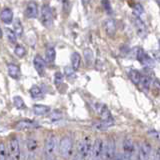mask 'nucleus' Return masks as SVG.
Returning a JSON list of instances; mask_svg holds the SVG:
<instances>
[{"label": "nucleus", "instance_id": "f257e3e1", "mask_svg": "<svg viewBox=\"0 0 160 160\" xmlns=\"http://www.w3.org/2000/svg\"><path fill=\"white\" fill-rule=\"evenodd\" d=\"M92 140L89 136H84L77 144V150L73 160H88L91 156Z\"/></svg>", "mask_w": 160, "mask_h": 160}, {"label": "nucleus", "instance_id": "f03ea898", "mask_svg": "<svg viewBox=\"0 0 160 160\" xmlns=\"http://www.w3.org/2000/svg\"><path fill=\"white\" fill-rule=\"evenodd\" d=\"M58 151L64 160H69L73 155V138L70 135H64L58 142Z\"/></svg>", "mask_w": 160, "mask_h": 160}, {"label": "nucleus", "instance_id": "7ed1b4c3", "mask_svg": "<svg viewBox=\"0 0 160 160\" xmlns=\"http://www.w3.org/2000/svg\"><path fill=\"white\" fill-rule=\"evenodd\" d=\"M57 137L54 134H50L47 136L44 143L43 149V157L44 160H55L56 159V151H57Z\"/></svg>", "mask_w": 160, "mask_h": 160}, {"label": "nucleus", "instance_id": "20e7f679", "mask_svg": "<svg viewBox=\"0 0 160 160\" xmlns=\"http://www.w3.org/2000/svg\"><path fill=\"white\" fill-rule=\"evenodd\" d=\"M122 147H123V153H122L123 160H134L135 157H137L136 147H135V144L130 137L126 136L123 139Z\"/></svg>", "mask_w": 160, "mask_h": 160}, {"label": "nucleus", "instance_id": "39448f33", "mask_svg": "<svg viewBox=\"0 0 160 160\" xmlns=\"http://www.w3.org/2000/svg\"><path fill=\"white\" fill-rule=\"evenodd\" d=\"M116 155V146H115V140L112 137L106 139L103 142V151H102V160H113Z\"/></svg>", "mask_w": 160, "mask_h": 160}, {"label": "nucleus", "instance_id": "423d86ee", "mask_svg": "<svg viewBox=\"0 0 160 160\" xmlns=\"http://www.w3.org/2000/svg\"><path fill=\"white\" fill-rule=\"evenodd\" d=\"M40 21L42 25L46 28H51L53 25V14L49 4H43L41 7V15H40Z\"/></svg>", "mask_w": 160, "mask_h": 160}, {"label": "nucleus", "instance_id": "0eeeda50", "mask_svg": "<svg viewBox=\"0 0 160 160\" xmlns=\"http://www.w3.org/2000/svg\"><path fill=\"white\" fill-rule=\"evenodd\" d=\"M9 152L10 158L13 160H20L21 157V151H20V143L17 137H11L9 139Z\"/></svg>", "mask_w": 160, "mask_h": 160}, {"label": "nucleus", "instance_id": "6e6552de", "mask_svg": "<svg viewBox=\"0 0 160 160\" xmlns=\"http://www.w3.org/2000/svg\"><path fill=\"white\" fill-rule=\"evenodd\" d=\"M152 146L148 141H143L137 149V160H149Z\"/></svg>", "mask_w": 160, "mask_h": 160}, {"label": "nucleus", "instance_id": "1a4fd4ad", "mask_svg": "<svg viewBox=\"0 0 160 160\" xmlns=\"http://www.w3.org/2000/svg\"><path fill=\"white\" fill-rule=\"evenodd\" d=\"M103 140L101 138H97L92 143L91 149V160H102V151H103Z\"/></svg>", "mask_w": 160, "mask_h": 160}, {"label": "nucleus", "instance_id": "9d476101", "mask_svg": "<svg viewBox=\"0 0 160 160\" xmlns=\"http://www.w3.org/2000/svg\"><path fill=\"white\" fill-rule=\"evenodd\" d=\"M94 108H95V110H96V112L100 115L101 120H103V121H114V118L112 116L111 112L109 111L108 107L105 104L95 103Z\"/></svg>", "mask_w": 160, "mask_h": 160}, {"label": "nucleus", "instance_id": "9b49d317", "mask_svg": "<svg viewBox=\"0 0 160 160\" xmlns=\"http://www.w3.org/2000/svg\"><path fill=\"white\" fill-rule=\"evenodd\" d=\"M134 26L135 30H136L137 35L142 39H145L148 35V29L145 25L144 21L140 17H135L134 18Z\"/></svg>", "mask_w": 160, "mask_h": 160}, {"label": "nucleus", "instance_id": "f8f14e48", "mask_svg": "<svg viewBox=\"0 0 160 160\" xmlns=\"http://www.w3.org/2000/svg\"><path fill=\"white\" fill-rule=\"evenodd\" d=\"M26 148H27L28 158L30 160H34L37 153V149H38L37 140L34 137H28L26 139Z\"/></svg>", "mask_w": 160, "mask_h": 160}, {"label": "nucleus", "instance_id": "ddd939ff", "mask_svg": "<svg viewBox=\"0 0 160 160\" xmlns=\"http://www.w3.org/2000/svg\"><path fill=\"white\" fill-rule=\"evenodd\" d=\"M135 55H136V59L138 60V61L145 65V66L147 67H152L154 65V61L150 58L148 55L145 53V51L142 49V48H137L136 49V52H135Z\"/></svg>", "mask_w": 160, "mask_h": 160}, {"label": "nucleus", "instance_id": "4468645a", "mask_svg": "<svg viewBox=\"0 0 160 160\" xmlns=\"http://www.w3.org/2000/svg\"><path fill=\"white\" fill-rule=\"evenodd\" d=\"M33 66L36 70V72L40 76H43L45 73V69H46V62L42 56L40 55H35V57L33 58Z\"/></svg>", "mask_w": 160, "mask_h": 160}, {"label": "nucleus", "instance_id": "2eb2a0df", "mask_svg": "<svg viewBox=\"0 0 160 160\" xmlns=\"http://www.w3.org/2000/svg\"><path fill=\"white\" fill-rule=\"evenodd\" d=\"M103 27H104L105 32H106V34L109 35V36L113 37L115 35V33H116L117 24H116V21H115L113 18H107L106 20H104Z\"/></svg>", "mask_w": 160, "mask_h": 160}, {"label": "nucleus", "instance_id": "dca6fc26", "mask_svg": "<svg viewBox=\"0 0 160 160\" xmlns=\"http://www.w3.org/2000/svg\"><path fill=\"white\" fill-rule=\"evenodd\" d=\"M25 17L28 18V19H33V18H36L38 16V6L36 2H29L26 5V8H25Z\"/></svg>", "mask_w": 160, "mask_h": 160}, {"label": "nucleus", "instance_id": "f3484780", "mask_svg": "<svg viewBox=\"0 0 160 160\" xmlns=\"http://www.w3.org/2000/svg\"><path fill=\"white\" fill-rule=\"evenodd\" d=\"M39 127V124L36 121L30 119H22L16 123V128L19 130H24V129H34Z\"/></svg>", "mask_w": 160, "mask_h": 160}, {"label": "nucleus", "instance_id": "a211bd4d", "mask_svg": "<svg viewBox=\"0 0 160 160\" xmlns=\"http://www.w3.org/2000/svg\"><path fill=\"white\" fill-rule=\"evenodd\" d=\"M0 18L5 24H11L13 22V11L9 7H3L0 11Z\"/></svg>", "mask_w": 160, "mask_h": 160}, {"label": "nucleus", "instance_id": "6ab92c4d", "mask_svg": "<svg viewBox=\"0 0 160 160\" xmlns=\"http://www.w3.org/2000/svg\"><path fill=\"white\" fill-rule=\"evenodd\" d=\"M7 73L10 77L14 80H18L21 76V70H20V67L16 64L10 63L7 65Z\"/></svg>", "mask_w": 160, "mask_h": 160}, {"label": "nucleus", "instance_id": "aec40b11", "mask_svg": "<svg viewBox=\"0 0 160 160\" xmlns=\"http://www.w3.org/2000/svg\"><path fill=\"white\" fill-rule=\"evenodd\" d=\"M32 109L34 114L37 115V116H44V115L50 114V112H51V108L44 104H35L33 105Z\"/></svg>", "mask_w": 160, "mask_h": 160}, {"label": "nucleus", "instance_id": "412c9836", "mask_svg": "<svg viewBox=\"0 0 160 160\" xmlns=\"http://www.w3.org/2000/svg\"><path fill=\"white\" fill-rule=\"evenodd\" d=\"M71 67L73 70H78L80 65H81V55L79 52H73L71 54Z\"/></svg>", "mask_w": 160, "mask_h": 160}, {"label": "nucleus", "instance_id": "4be33fe9", "mask_svg": "<svg viewBox=\"0 0 160 160\" xmlns=\"http://www.w3.org/2000/svg\"><path fill=\"white\" fill-rule=\"evenodd\" d=\"M129 78L130 80L135 84V85H139L140 83V80H141V76H142V74L141 72L139 71V70L137 69H131V70H129Z\"/></svg>", "mask_w": 160, "mask_h": 160}, {"label": "nucleus", "instance_id": "5701e85b", "mask_svg": "<svg viewBox=\"0 0 160 160\" xmlns=\"http://www.w3.org/2000/svg\"><path fill=\"white\" fill-rule=\"evenodd\" d=\"M56 58V51L53 47H48L45 51V62L48 63H53Z\"/></svg>", "mask_w": 160, "mask_h": 160}, {"label": "nucleus", "instance_id": "b1692460", "mask_svg": "<svg viewBox=\"0 0 160 160\" xmlns=\"http://www.w3.org/2000/svg\"><path fill=\"white\" fill-rule=\"evenodd\" d=\"M113 124L114 121H103V120H100V121L93 124V127L97 130H106L109 127H111Z\"/></svg>", "mask_w": 160, "mask_h": 160}, {"label": "nucleus", "instance_id": "393cba45", "mask_svg": "<svg viewBox=\"0 0 160 160\" xmlns=\"http://www.w3.org/2000/svg\"><path fill=\"white\" fill-rule=\"evenodd\" d=\"M12 23H13L14 33L16 34V36H21V35L23 34V31H24V28H23V25H22L21 21H20L19 19H15Z\"/></svg>", "mask_w": 160, "mask_h": 160}, {"label": "nucleus", "instance_id": "a878e982", "mask_svg": "<svg viewBox=\"0 0 160 160\" xmlns=\"http://www.w3.org/2000/svg\"><path fill=\"white\" fill-rule=\"evenodd\" d=\"M83 55H84L85 62H86V64L88 65V66L92 65L93 60H94V55H93L92 50L90 48H85L84 51H83Z\"/></svg>", "mask_w": 160, "mask_h": 160}, {"label": "nucleus", "instance_id": "bb28decb", "mask_svg": "<svg viewBox=\"0 0 160 160\" xmlns=\"http://www.w3.org/2000/svg\"><path fill=\"white\" fill-rule=\"evenodd\" d=\"M150 83H151V81H150V78L149 76H147V75H143L141 76V80H140V83L138 86L140 88H142L144 91H148V89L150 87Z\"/></svg>", "mask_w": 160, "mask_h": 160}, {"label": "nucleus", "instance_id": "cd10ccee", "mask_svg": "<svg viewBox=\"0 0 160 160\" xmlns=\"http://www.w3.org/2000/svg\"><path fill=\"white\" fill-rule=\"evenodd\" d=\"M29 93L31 95L32 98H40L43 95L42 89L39 86H37V85H33V86H31V88L29 89Z\"/></svg>", "mask_w": 160, "mask_h": 160}, {"label": "nucleus", "instance_id": "c85d7f7f", "mask_svg": "<svg viewBox=\"0 0 160 160\" xmlns=\"http://www.w3.org/2000/svg\"><path fill=\"white\" fill-rule=\"evenodd\" d=\"M13 103H14V106L16 107L17 109H25L26 108V105H25V102L24 100L22 99V97L18 96V95H16V96L13 97Z\"/></svg>", "mask_w": 160, "mask_h": 160}, {"label": "nucleus", "instance_id": "c756f323", "mask_svg": "<svg viewBox=\"0 0 160 160\" xmlns=\"http://www.w3.org/2000/svg\"><path fill=\"white\" fill-rule=\"evenodd\" d=\"M14 54L16 55L18 58H23L26 54V50H25L24 46L21 44H16L14 47Z\"/></svg>", "mask_w": 160, "mask_h": 160}, {"label": "nucleus", "instance_id": "7c9ffc66", "mask_svg": "<svg viewBox=\"0 0 160 160\" xmlns=\"http://www.w3.org/2000/svg\"><path fill=\"white\" fill-rule=\"evenodd\" d=\"M5 32H6V36H7V39H8L9 43L15 44V43L17 42V36H16V34L14 33V31H13L12 29L6 28V29H5Z\"/></svg>", "mask_w": 160, "mask_h": 160}, {"label": "nucleus", "instance_id": "2f4dec72", "mask_svg": "<svg viewBox=\"0 0 160 160\" xmlns=\"http://www.w3.org/2000/svg\"><path fill=\"white\" fill-rule=\"evenodd\" d=\"M8 152L4 142H0V160H8Z\"/></svg>", "mask_w": 160, "mask_h": 160}, {"label": "nucleus", "instance_id": "473e14b6", "mask_svg": "<svg viewBox=\"0 0 160 160\" xmlns=\"http://www.w3.org/2000/svg\"><path fill=\"white\" fill-rule=\"evenodd\" d=\"M133 13L135 15V17H139L140 15H141L143 12H144V9H143V6L140 3H136L135 2L134 5H133Z\"/></svg>", "mask_w": 160, "mask_h": 160}, {"label": "nucleus", "instance_id": "72a5a7b5", "mask_svg": "<svg viewBox=\"0 0 160 160\" xmlns=\"http://www.w3.org/2000/svg\"><path fill=\"white\" fill-rule=\"evenodd\" d=\"M63 74L61 72H56L54 74V84L56 86H60L62 83H63Z\"/></svg>", "mask_w": 160, "mask_h": 160}, {"label": "nucleus", "instance_id": "f704fd0d", "mask_svg": "<svg viewBox=\"0 0 160 160\" xmlns=\"http://www.w3.org/2000/svg\"><path fill=\"white\" fill-rule=\"evenodd\" d=\"M101 5L103 6L104 11L106 12L108 15H111L113 13V9H112V6H111V3H110L109 1H101Z\"/></svg>", "mask_w": 160, "mask_h": 160}, {"label": "nucleus", "instance_id": "c9c22d12", "mask_svg": "<svg viewBox=\"0 0 160 160\" xmlns=\"http://www.w3.org/2000/svg\"><path fill=\"white\" fill-rule=\"evenodd\" d=\"M64 74H65V76H66L67 78H71V77L74 76L75 70H73V68L71 66H66L64 68Z\"/></svg>", "mask_w": 160, "mask_h": 160}, {"label": "nucleus", "instance_id": "e433bc0d", "mask_svg": "<svg viewBox=\"0 0 160 160\" xmlns=\"http://www.w3.org/2000/svg\"><path fill=\"white\" fill-rule=\"evenodd\" d=\"M149 134H150V136L155 137L156 139H158V137H159V134H158V132L156 131V130H154V129L149 130Z\"/></svg>", "mask_w": 160, "mask_h": 160}, {"label": "nucleus", "instance_id": "4c0bfd02", "mask_svg": "<svg viewBox=\"0 0 160 160\" xmlns=\"http://www.w3.org/2000/svg\"><path fill=\"white\" fill-rule=\"evenodd\" d=\"M152 160H160V152H159V148L155 150V152L153 154V159Z\"/></svg>", "mask_w": 160, "mask_h": 160}, {"label": "nucleus", "instance_id": "58836bf2", "mask_svg": "<svg viewBox=\"0 0 160 160\" xmlns=\"http://www.w3.org/2000/svg\"><path fill=\"white\" fill-rule=\"evenodd\" d=\"M113 160H123L122 154L121 153H116V155H115V157L113 158Z\"/></svg>", "mask_w": 160, "mask_h": 160}, {"label": "nucleus", "instance_id": "ea45409f", "mask_svg": "<svg viewBox=\"0 0 160 160\" xmlns=\"http://www.w3.org/2000/svg\"><path fill=\"white\" fill-rule=\"evenodd\" d=\"M2 36H3V33H2V29H1V27H0V39L2 38Z\"/></svg>", "mask_w": 160, "mask_h": 160}, {"label": "nucleus", "instance_id": "a19ab883", "mask_svg": "<svg viewBox=\"0 0 160 160\" xmlns=\"http://www.w3.org/2000/svg\"><path fill=\"white\" fill-rule=\"evenodd\" d=\"M8 160H13V159H12V158H10V157H9V158H8Z\"/></svg>", "mask_w": 160, "mask_h": 160}]
</instances>
